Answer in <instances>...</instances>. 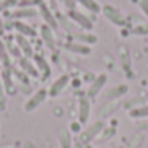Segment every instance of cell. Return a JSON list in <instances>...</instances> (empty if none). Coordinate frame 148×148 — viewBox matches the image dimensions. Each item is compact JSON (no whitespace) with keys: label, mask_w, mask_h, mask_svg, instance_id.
Wrapping results in <instances>:
<instances>
[{"label":"cell","mask_w":148,"mask_h":148,"mask_svg":"<svg viewBox=\"0 0 148 148\" xmlns=\"http://www.w3.org/2000/svg\"><path fill=\"white\" fill-rule=\"evenodd\" d=\"M68 18L73 21V23H77L80 28H84V30H92V26H94V18H89L87 14H84V12H80V11H77V9H71V11H68Z\"/></svg>","instance_id":"6da1fadb"},{"label":"cell","mask_w":148,"mask_h":148,"mask_svg":"<svg viewBox=\"0 0 148 148\" xmlns=\"http://www.w3.org/2000/svg\"><path fill=\"white\" fill-rule=\"evenodd\" d=\"M101 12L105 14V18H106L110 23H113V25H117V26H122V25L125 23L124 12H122L120 9H117V7H113V5H105V7H101Z\"/></svg>","instance_id":"7a4b0ae2"},{"label":"cell","mask_w":148,"mask_h":148,"mask_svg":"<svg viewBox=\"0 0 148 148\" xmlns=\"http://www.w3.org/2000/svg\"><path fill=\"white\" fill-rule=\"evenodd\" d=\"M47 96H49V94H47L45 89H38V91H37L35 94H32L30 99L25 103V110H26V112H33V110H37V108L45 101Z\"/></svg>","instance_id":"3957f363"},{"label":"cell","mask_w":148,"mask_h":148,"mask_svg":"<svg viewBox=\"0 0 148 148\" xmlns=\"http://www.w3.org/2000/svg\"><path fill=\"white\" fill-rule=\"evenodd\" d=\"M37 7H38V12H40L42 19L45 21V25H47V26H51L52 30H56V28H58V21H56L54 14L51 12V7H49V5H47L45 2H42V0H38Z\"/></svg>","instance_id":"277c9868"},{"label":"cell","mask_w":148,"mask_h":148,"mask_svg":"<svg viewBox=\"0 0 148 148\" xmlns=\"http://www.w3.org/2000/svg\"><path fill=\"white\" fill-rule=\"evenodd\" d=\"M106 80H108L106 73H101V75L94 77V79H92V82H91V86H89V89H87V96H89V98L98 96V94L103 91V87L106 86Z\"/></svg>","instance_id":"5b68a950"},{"label":"cell","mask_w":148,"mask_h":148,"mask_svg":"<svg viewBox=\"0 0 148 148\" xmlns=\"http://www.w3.org/2000/svg\"><path fill=\"white\" fill-rule=\"evenodd\" d=\"M70 84V75H61L59 79H56L54 82H52V86L49 87V91H47V94L51 96V98H56L58 94H61L63 91H64V87Z\"/></svg>","instance_id":"8992f818"},{"label":"cell","mask_w":148,"mask_h":148,"mask_svg":"<svg viewBox=\"0 0 148 148\" xmlns=\"http://www.w3.org/2000/svg\"><path fill=\"white\" fill-rule=\"evenodd\" d=\"M0 80H2V86H4L7 94H14L16 92L14 82H12V70L11 68H4L2 71H0Z\"/></svg>","instance_id":"52a82bcc"},{"label":"cell","mask_w":148,"mask_h":148,"mask_svg":"<svg viewBox=\"0 0 148 148\" xmlns=\"http://www.w3.org/2000/svg\"><path fill=\"white\" fill-rule=\"evenodd\" d=\"M40 38L44 40L45 47H49V49H54V47H56L54 30H52L51 26H47V25H42V26H40Z\"/></svg>","instance_id":"ba28073f"},{"label":"cell","mask_w":148,"mask_h":148,"mask_svg":"<svg viewBox=\"0 0 148 148\" xmlns=\"http://www.w3.org/2000/svg\"><path fill=\"white\" fill-rule=\"evenodd\" d=\"M89 113H91V103H89V98L84 96L79 99V122L86 124L89 119Z\"/></svg>","instance_id":"9c48e42d"},{"label":"cell","mask_w":148,"mask_h":148,"mask_svg":"<svg viewBox=\"0 0 148 148\" xmlns=\"http://www.w3.org/2000/svg\"><path fill=\"white\" fill-rule=\"evenodd\" d=\"M33 61H35V66L38 70V73H42L44 79H49V75H51V66H49L47 59L42 54H35L33 56Z\"/></svg>","instance_id":"30bf717a"},{"label":"cell","mask_w":148,"mask_h":148,"mask_svg":"<svg viewBox=\"0 0 148 148\" xmlns=\"http://www.w3.org/2000/svg\"><path fill=\"white\" fill-rule=\"evenodd\" d=\"M64 49L70 51V52H75V54H82V56L91 54V47L86 45V44H79V42H66Z\"/></svg>","instance_id":"8fae6325"},{"label":"cell","mask_w":148,"mask_h":148,"mask_svg":"<svg viewBox=\"0 0 148 148\" xmlns=\"http://www.w3.org/2000/svg\"><path fill=\"white\" fill-rule=\"evenodd\" d=\"M101 131H103V122H101V120H98V122H94L92 125H89V127L82 132V141H89V139L96 138Z\"/></svg>","instance_id":"7c38bea8"},{"label":"cell","mask_w":148,"mask_h":148,"mask_svg":"<svg viewBox=\"0 0 148 148\" xmlns=\"http://www.w3.org/2000/svg\"><path fill=\"white\" fill-rule=\"evenodd\" d=\"M71 38L77 40L79 44H86V45H91V44H96L98 42V37L94 33H84V32H75L71 33Z\"/></svg>","instance_id":"4fadbf2b"},{"label":"cell","mask_w":148,"mask_h":148,"mask_svg":"<svg viewBox=\"0 0 148 148\" xmlns=\"http://www.w3.org/2000/svg\"><path fill=\"white\" fill-rule=\"evenodd\" d=\"M16 45L21 49V52L25 54V58H30V56H33V47H32V44L28 42V38L26 37H23V35H16Z\"/></svg>","instance_id":"5bb4252c"},{"label":"cell","mask_w":148,"mask_h":148,"mask_svg":"<svg viewBox=\"0 0 148 148\" xmlns=\"http://www.w3.org/2000/svg\"><path fill=\"white\" fill-rule=\"evenodd\" d=\"M18 63H19L21 70L26 73V75H30V77H38V70H37V66H35L28 58H19Z\"/></svg>","instance_id":"9a60e30c"},{"label":"cell","mask_w":148,"mask_h":148,"mask_svg":"<svg viewBox=\"0 0 148 148\" xmlns=\"http://www.w3.org/2000/svg\"><path fill=\"white\" fill-rule=\"evenodd\" d=\"M125 92H127V86H125V84H122V86H115V87L105 91V99H106V101H112V99H117V98L124 96Z\"/></svg>","instance_id":"2e32d148"},{"label":"cell","mask_w":148,"mask_h":148,"mask_svg":"<svg viewBox=\"0 0 148 148\" xmlns=\"http://www.w3.org/2000/svg\"><path fill=\"white\" fill-rule=\"evenodd\" d=\"M14 30H18L19 32V35H23V37H33L35 35V32H33V28L30 26V25H26V23H23V21H14Z\"/></svg>","instance_id":"e0dca14e"},{"label":"cell","mask_w":148,"mask_h":148,"mask_svg":"<svg viewBox=\"0 0 148 148\" xmlns=\"http://www.w3.org/2000/svg\"><path fill=\"white\" fill-rule=\"evenodd\" d=\"M79 4H82V7L84 9H87V11H91L92 14H98V12H101V5L96 2V0H77Z\"/></svg>","instance_id":"ac0fdd59"},{"label":"cell","mask_w":148,"mask_h":148,"mask_svg":"<svg viewBox=\"0 0 148 148\" xmlns=\"http://www.w3.org/2000/svg\"><path fill=\"white\" fill-rule=\"evenodd\" d=\"M129 117L131 119H145V117H148V105H143V106L129 110Z\"/></svg>","instance_id":"d6986e66"},{"label":"cell","mask_w":148,"mask_h":148,"mask_svg":"<svg viewBox=\"0 0 148 148\" xmlns=\"http://www.w3.org/2000/svg\"><path fill=\"white\" fill-rule=\"evenodd\" d=\"M59 145H61V148H73L71 136H70L68 131H61L59 132Z\"/></svg>","instance_id":"ffe728a7"},{"label":"cell","mask_w":148,"mask_h":148,"mask_svg":"<svg viewBox=\"0 0 148 148\" xmlns=\"http://www.w3.org/2000/svg\"><path fill=\"white\" fill-rule=\"evenodd\" d=\"M0 61L4 63V68H11V61H9V52H7V45L0 42Z\"/></svg>","instance_id":"44dd1931"},{"label":"cell","mask_w":148,"mask_h":148,"mask_svg":"<svg viewBox=\"0 0 148 148\" xmlns=\"http://www.w3.org/2000/svg\"><path fill=\"white\" fill-rule=\"evenodd\" d=\"M33 16H37V11L35 9H28V7L19 9V11H16L12 14V18H33Z\"/></svg>","instance_id":"7402d4cb"},{"label":"cell","mask_w":148,"mask_h":148,"mask_svg":"<svg viewBox=\"0 0 148 148\" xmlns=\"http://www.w3.org/2000/svg\"><path fill=\"white\" fill-rule=\"evenodd\" d=\"M120 56H122V66H124V70L127 71V75L131 77L132 73H131V59H129V52H127L125 49H122V51H120Z\"/></svg>","instance_id":"603a6c76"},{"label":"cell","mask_w":148,"mask_h":148,"mask_svg":"<svg viewBox=\"0 0 148 148\" xmlns=\"http://www.w3.org/2000/svg\"><path fill=\"white\" fill-rule=\"evenodd\" d=\"M11 70H12V75L14 77H18L23 84H28V75H26L23 70H18V68H11Z\"/></svg>","instance_id":"cb8c5ba5"},{"label":"cell","mask_w":148,"mask_h":148,"mask_svg":"<svg viewBox=\"0 0 148 148\" xmlns=\"http://www.w3.org/2000/svg\"><path fill=\"white\" fill-rule=\"evenodd\" d=\"M7 52H11V54H12L14 58H18V59L23 58V56H21V49H19L18 45H14V44H9V45H7Z\"/></svg>","instance_id":"d4e9b609"},{"label":"cell","mask_w":148,"mask_h":148,"mask_svg":"<svg viewBox=\"0 0 148 148\" xmlns=\"http://www.w3.org/2000/svg\"><path fill=\"white\" fill-rule=\"evenodd\" d=\"M14 5H18V0H2V2H0V11L11 9V7H14Z\"/></svg>","instance_id":"484cf974"},{"label":"cell","mask_w":148,"mask_h":148,"mask_svg":"<svg viewBox=\"0 0 148 148\" xmlns=\"http://www.w3.org/2000/svg\"><path fill=\"white\" fill-rule=\"evenodd\" d=\"M5 108V89L2 86V80H0V112Z\"/></svg>","instance_id":"4316f807"},{"label":"cell","mask_w":148,"mask_h":148,"mask_svg":"<svg viewBox=\"0 0 148 148\" xmlns=\"http://www.w3.org/2000/svg\"><path fill=\"white\" fill-rule=\"evenodd\" d=\"M132 33H138V35H148V25H143V26H136L132 30Z\"/></svg>","instance_id":"83f0119b"},{"label":"cell","mask_w":148,"mask_h":148,"mask_svg":"<svg viewBox=\"0 0 148 148\" xmlns=\"http://www.w3.org/2000/svg\"><path fill=\"white\" fill-rule=\"evenodd\" d=\"M139 9L143 11L145 16H148V0H139Z\"/></svg>","instance_id":"f1b7e54d"},{"label":"cell","mask_w":148,"mask_h":148,"mask_svg":"<svg viewBox=\"0 0 148 148\" xmlns=\"http://www.w3.org/2000/svg\"><path fill=\"white\" fill-rule=\"evenodd\" d=\"M63 2H66V7L71 11V9H75V7H73V5H75V4H73V0H63Z\"/></svg>","instance_id":"f546056e"},{"label":"cell","mask_w":148,"mask_h":148,"mask_svg":"<svg viewBox=\"0 0 148 148\" xmlns=\"http://www.w3.org/2000/svg\"><path fill=\"white\" fill-rule=\"evenodd\" d=\"M71 131H75V132L80 131V124H79V122H73V124H71Z\"/></svg>","instance_id":"4dcf8cb0"},{"label":"cell","mask_w":148,"mask_h":148,"mask_svg":"<svg viewBox=\"0 0 148 148\" xmlns=\"http://www.w3.org/2000/svg\"><path fill=\"white\" fill-rule=\"evenodd\" d=\"M5 33V26H4V21H2V18H0V37H2Z\"/></svg>","instance_id":"1f68e13d"},{"label":"cell","mask_w":148,"mask_h":148,"mask_svg":"<svg viewBox=\"0 0 148 148\" xmlns=\"http://www.w3.org/2000/svg\"><path fill=\"white\" fill-rule=\"evenodd\" d=\"M73 148H84V143H77V145H73Z\"/></svg>","instance_id":"d6a6232c"},{"label":"cell","mask_w":148,"mask_h":148,"mask_svg":"<svg viewBox=\"0 0 148 148\" xmlns=\"http://www.w3.org/2000/svg\"><path fill=\"white\" fill-rule=\"evenodd\" d=\"M146 99H148V91H146Z\"/></svg>","instance_id":"836d02e7"},{"label":"cell","mask_w":148,"mask_h":148,"mask_svg":"<svg viewBox=\"0 0 148 148\" xmlns=\"http://www.w3.org/2000/svg\"><path fill=\"white\" fill-rule=\"evenodd\" d=\"M0 2H2V0H0Z\"/></svg>","instance_id":"e575fe53"}]
</instances>
